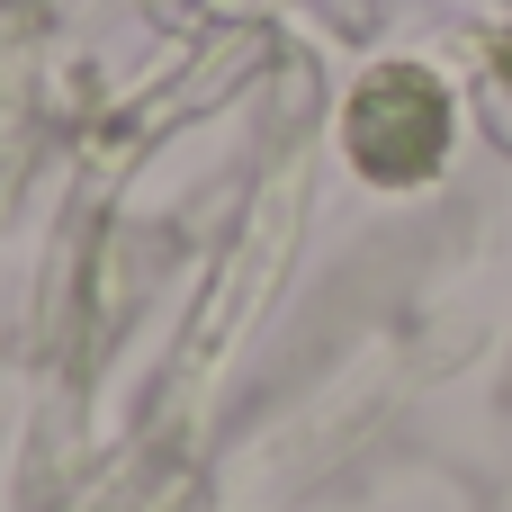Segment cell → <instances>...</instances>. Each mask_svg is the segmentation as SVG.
I'll list each match as a JSON object with an SVG mask.
<instances>
[{"instance_id": "obj_1", "label": "cell", "mask_w": 512, "mask_h": 512, "mask_svg": "<svg viewBox=\"0 0 512 512\" xmlns=\"http://www.w3.org/2000/svg\"><path fill=\"white\" fill-rule=\"evenodd\" d=\"M351 153L387 189L432 180L441 153H450V99H441V81L432 72H369L360 99H351Z\"/></svg>"}]
</instances>
